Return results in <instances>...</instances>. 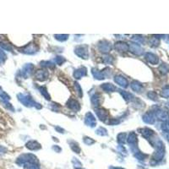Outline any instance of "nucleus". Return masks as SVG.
Wrapping results in <instances>:
<instances>
[{
	"mask_svg": "<svg viewBox=\"0 0 169 169\" xmlns=\"http://www.w3.org/2000/svg\"><path fill=\"white\" fill-rule=\"evenodd\" d=\"M146 57V59L150 62V63L153 64H157V62H158L157 57L156 56L155 54H153V53H147Z\"/></svg>",
	"mask_w": 169,
	"mask_h": 169,
	"instance_id": "f257e3e1",
	"label": "nucleus"
},
{
	"mask_svg": "<svg viewBox=\"0 0 169 169\" xmlns=\"http://www.w3.org/2000/svg\"><path fill=\"white\" fill-rule=\"evenodd\" d=\"M144 121L146 123H153L155 121V117H154L153 113H146V115L144 116Z\"/></svg>",
	"mask_w": 169,
	"mask_h": 169,
	"instance_id": "f03ea898",
	"label": "nucleus"
},
{
	"mask_svg": "<svg viewBox=\"0 0 169 169\" xmlns=\"http://www.w3.org/2000/svg\"><path fill=\"white\" fill-rule=\"evenodd\" d=\"M161 95L163 96V97H169V85L165 86L164 88L162 90V93Z\"/></svg>",
	"mask_w": 169,
	"mask_h": 169,
	"instance_id": "7ed1b4c3",
	"label": "nucleus"
},
{
	"mask_svg": "<svg viewBox=\"0 0 169 169\" xmlns=\"http://www.w3.org/2000/svg\"><path fill=\"white\" fill-rule=\"evenodd\" d=\"M6 54L4 53V52L3 50H0V65L3 64L6 60Z\"/></svg>",
	"mask_w": 169,
	"mask_h": 169,
	"instance_id": "20e7f679",
	"label": "nucleus"
},
{
	"mask_svg": "<svg viewBox=\"0 0 169 169\" xmlns=\"http://www.w3.org/2000/svg\"><path fill=\"white\" fill-rule=\"evenodd\" d=\"M162 129L166 132H169V122H164L162 124Z\"/></svg>",
	"mask_w": 169,
	"mask_h": 169,
	"instance_id": "39448f33",
	"label": "nucleus"
},
{
	"mask_svg": "<svg viewBox=\"0 0 169 169\" xmlns=\"http://www.w3.org/2000/svg\"><path fill=\"white\" fill-rule=\"evenodd\" d=\"M0 46H1V47L2 48H4V49H5V50H8V51H11V47H10L9 44H5V43H0Z\"/></svg>",
	"mask_w": 169,
	"mask_h": 169,
	"instance_id": "423d86ee",
	"label": "nucleus"
},
{
	"mask_svg": "<svg viewBox=\"0 0 169 169\" xmlns=\"http://www.w3.org/2000/svg\"><path fill=\"white\" fill-rule=\"evenodd\" d=\"M148 96L150 97V99H152V100H156V94L155 92H150V93H148Z\"/></svg>",
	"mask_w": 169,
	"mask_h": 169,
	"instance_id": "0eeeda50",
	"label": "nucleus"
},
{
	"mask_svg": "<svg viewBox=\"0 0 169 169\" xmlns=\"http://www.w3.org/2000/svg\"><path fill=\"white\" fill-rule=\"evenodd\" d=\"M7 151V149L4 147V146H0V154H2V153H5Z\"/></svg>",
	"mask_w": 169,
	"mask_h": 169,
	"instance_id": "6e6552de",
	"label": "nucleus"
},
{
	"mask_svg": "<svg viewBox=\"0 0 169 169\" xmlns=\"http://www.w3.org/2000/svg\"><path fill=\"white\" fill-rule=\"evenodd\" d=\"M110 169H123L122 168H111Z\"/></svg>",
	"mask_w": 169,
	"mask_h": 169,
	"instance_id": "1a4fd4ad",
	"label": "nucleus"
}]
</instances>
